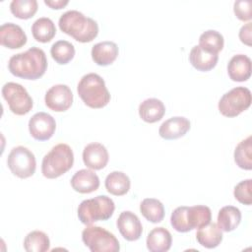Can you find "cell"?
<instances>
[{"instance_id": "obj_19", "label": "cell", "mask_w": 252, "mask_h": 252, "mask_svg": "<svg viewBox=\"0 0 252 252\" xmlns=\"http://www.w3.org/2000/svg\"><path fill=\"white\" fill-rule=\"evenodd\" d=\"M147 248L151 252H165L171 247L172 236L164 227H155L147 236Z\"/></svg>"}, {"instance_id": "obj_14", "label": "cell", "mask_w": 252, "mask_h": 252, "mask_svg": "<svg viewBox=\"0 0 252 252\" xmlns=\"http://www.w3.org/2000/svg\"><path fill=\"white\" fill-rule=\"evenodd\" d=\"M27 34L14 23H5L0 27V43L9 49L21 48L27 43Z\"/></svg>"}, {"instance_id": "obj_7", "label": "cell", "mask_w": 252, "mask_h": 252, "mask_svg": "<svg viewBox=\"0 0 252 252\" xmlns=\"http://www.w3.org/2000/svg\"><path fill=\"white\" fill-rule=\"evenodd\" d=\"M252 101L251 92L245 87H236L222 94L219 110L225 117H235L246 110Z\"/></svg>"}, {"instance_id": "obj_8", "label": "cell", "mask_w": 252, "mask_h": 252, "mask_svg": "<svg viewBox=\"0 0 252 252\" xmlns=\"http://www.w3.org/2000/svg\"><path fill=\"white\" fill-rule=\"evenodd\" d=\"M7 165L14 175L25 179L32 176L35 172V157L28 148L18 146L11 150L7 158Z\"/></svg>"}, {"instance_id": "obj_31", "label": "cell", "mask_w": 252, "mask_h": 252, "mask_svg": "<svg viewBox=\"0 0 252 252\" xmlns=\"http://www.w3.org/2000/svg\"><path fill=\"white\" fill-rule=\"evenodd\" d=\"M50 54L58 64L65 65L74 58L75 47L67 40H58L52 44Z\"/></svg>"}, {"instance_id": "obj_10", "label": "cell", "mask_w": 252, "mask_h": 252, "mask_svg": "<svg viewBox=\"0 0 252 252\" xmlns=\"http://www.w3.org/2000/svg\"><path fill=\"white\" fill-rule=\"evenodd\" d=\"M73 93L67 85L52 86L45 94V105L52 111L63 112L68 110L73 103Z\"/></svg>"}, {"instance_id": "obj_4", "label": "cell", "mask_w": 252, "mask_h": 252, "mask_svg": "<svg viewBox=\"0 0 252 252\" xmlns=\"http://www.w3.org/2000/svg\"><path fill=\"white\" fill-rule=\"evenodd\" d=\"M74 163V154L71 147L67 144L60 143L54 146L47 153L41 162L42 175L48 179L57 178L69 169Z\"/></svg>"}, {"instance_id": "obj_34", "label": "cell", "mask_w": 252, "mask_h": 252, "mask_svg": "<svg viewBox=\"0 0 252 252\" xmlns=\"http://www.w3.org/2000/svg\"><path fill=\"white\" fill-rule=\"evenodd\" d=\"M186 206L177 207L171 214L170 223L172 227L178 232L190 231L186 222Z\"/></svg>"}, {"instance_id": "obj_28", "label": "cell", "mask_w": 252, "mask_h": 252, "mask_svg": "<svg viewBox=\"0 0 252 252\" xmlns=\"http://www.w3.org/2000/svg\"><path fill=\"white\" fill-rule=\"evenodd\" d=\"M223 44L224 39L222 34L215 30H208L199 37V46L209 53L218 54L222 50Z\"/></svg>"}, {"instance_id": "obj_3", "label": "cell", "mask_w": 252, "mask_h": 252, "mask_svg": "<svg viewBox=\"0 0 252 252\" xmlns=\"http://www.w3.org/2000/svg\"><path fill=\"white\" fill-rule=\"evenodd\" d=\"M79 96L91 108H102L110 101V94L104 80L95 73L84 75L77 87Z\"/></svg>"}, {"instance_id": "obj_25", "label": "cell", "mask_w": 252, "mask_h": 252, "mask_svg": "<svg viewBox=\"0 0 252 252\" xmlns=\"http://www.w3.org/2000/svg\"><path fill=\"white\" fill-rule=\"evenodd\" d=\"M105 188L107 192L114 196L125 195L131 186L128 175L122 171H112L105 178Z\"/></svg>"}, {"instance_id": "obj_13", "label": "cell", "mask_w": 252, "mask_h": 252, "mask_svg": "<svg viewBox=\"0 0 252 252\" xmlns=\"http://www.w3.org/2000/svg\"><path fill=\"white\" fill-rule=\"evenodd\" d=\"M108 159V152L100 143H90L83 151V161L85 165L91 169H102L106 166Z\"/></svg>"}, {"instance_id": "obj_11", "label": "cell", "mask_w": 252, "mask_h": 252, "mask_svg": "<svg viewBox=\"0 0 252 252\" xmlns=\"http://www.w3.org/2000/svg\"><path fill=\"white\" fill-rule=\"evenodd\" d=\"M55 129V119L46 112H37L29 121L30 133L37 141L49 140L53 136Z\"/></svg>"}, {"instance_id": "obj_22", "label": "cell", "mask_w": 252, "mask_h": 252, "mask_svg": "<svg viewBox=\"0 0 252 252\" xmlns=\"http://www.w3.org/2000/svg\"><path fill=\"white\" fill-rule=\"evenodd\" d=\"M196 239L205 248H216L222 241V232L217 223L209 222L199 228L196 233Z\"/></svg>"}, {"instance_id": "obj_26", "label": "cell", "mask_w": 252, "mask_h": 252, "mask_svg": "<svg viewBox=\"0 0 252 252\" xmlns=\"http://www.w3.org/2000/svg\"><path fill=\"white\" fill-rule=\"evenodd\" d=\"M32 33L36 41L49 42L56 33V28L51 19L42 17L34 21L32 26Z\"/></svg>"}, {"instance_id": "obj_27", "label": "cell", "mask_w": 252, "mask_h": 252, "mask_svg": "<svg viewBox=\"0 0 252 252\" xmlns=\"http://www.w3.org/2000/svg\"><path fill=\"white\" fill-rule=\"evenodd\" d=\"M140 212L144 218L153 222H160L164 218V207L162 203L155 198H146L140 204Z\"/></svg>"}, {"instance_id": "obj_29", "label": "cell", "mask_w": 252, "mask_h": 252, "mask_svg": "<svg viewBox=\"0 0 252 252\" xmlns=\"http://www.w3.org/2000/svg\"><path fill=\"white\" fill-rule=\"evenodd\" d=\"M49 237L40 230L31 231L24 239V248L27 252H45L49 250Z\"/></svg>"}, {"instance_id": "obj_17", "label": "cell", "mask_w": 252, "mask_h": 252, "mask_svg": "<svg viewBox=\"0 0 252 252\" xmlns=\"http://www.w3.org/2000/svg\"><path fill=\"white\" fill-rule=\"evenodd\" d=\"M119 53L118 46L113 41H101L94 44L92 48V58L95 64L99 66H107L112 64Z\"/></svg>"}, {"instance_id": "obj_12", "label": "cell", "mask_w": 252, "mask_h": 252, "mask_svg": "<svg viewBox=\"0 0 252 252\" xmlns=\"http://www.w3.org/2000/svg\"><path fill=\"white\" fill-rule=\"evenodd\" d=\"M116 224L120 234L128 241H136L142 235V223L137 215L131 211L122 212L117 219Z\"/></svg>"}, {"instance_id": "obj_24", "label": "cell", "mask_w": 252, "mask_h": 252, "mask_svg": "<svg viewBox=\"0 0 252 252\" xmlns=\"http://www.w3.org/2000/svg\"><path fill=\"white\" fill-rule=\"evenodd\" d=\"M241 221V212L234 206H224L218 214V226L221 231L229 232L234 230Z\"/></svg>"}, {"instance_id": "obj_6", "label": "cell", "mask_w": 252, "mask_h": 252, "mask_svg": "<svg viewBox=\"0 0 252 252\" xmlns=\"http://www.w3.org/2000/svg\"><path fill=\"white\" fill-rule=\"evenodd\" d=\"M82 240L92 252H117L120 250L118 239L103 227L89 225L82 232Z\"/></svg>"}, {"instance_id": "obj_5", "label": "cell", "mask_w": 252, "mask_h": 252, "mask_svg": "<svg viewBox=\"0 0 252 252\" xmlns=\"http://www.w3.org/2000/svg\"><path fill=\"white\" fill-rule=\"evenodd\" d=\"M115 205L111 198L98 195L81 202L78 207V218L82 223L90 225L97 220H107L114 213Z\"/></svg>"}, {"instance_id": "obj_2", "label": "cell", "mask_w": 252, "mask_h": 252, "mask_svg": "<svg viewBox=\"0 0 252 252\" xmlns=\"http://www.w3.org/2000/svg\"><path fill=\"white\" fill-rule=\"evenodd\" d=\"M58 25L64 33L83 43L91 42L98 34L97 23L77 10H69L62 14Z\"/></svg>"}, {"instance_id": "obj_21", "label": "cell", "mask_w": 252, "mask_h": 252, "mask_svg": "<svg viewBox=\"0 0 252 252\" xmlns=\"http://www.w3.org/2000/svg\"><path fill=\"white\" fill-rule=\"evenodd\" d=\"M219 60L218 54L209 53L203 50L199 45L192 47L189 54V61L191 65L198 71L207 72L215 68Z\"/></svg>"}, {"instance_id": "obj_37", "label": "cell", "mask_w": 252, "mask_h": 252, "mask_svg": "<svg viewBox=\"0 0 252 252\" xmlns=\"http://www.w3.org/2000/svg\"><path fill=\"white\" fill-rule=\"evenodd\" d=\"M69 3L68 0H44V4L51 9H62Z\"/></svg>"}, {"instance_id": "obj_30", "label": "cell", "mask_w": 252, "mask_h": 252, "mask_svg": "<svg viewBox=\"0 0 252 252\" xmlns=\"http://www.w3.org/2000/svg\"><path fill=\"white\" fill-rule=\"evenodd\" d=\"M234 161L242 169H252V137L239 142L234 150Z\"/></svg>"}, {"instance_id": "obj_33", "label": "cell", "mask_w": 252, "mask_h": 252, "mask_svg": "<svg viewBox=\"0 0 252 252\" xmlns=\"http://www.w3.org/2000/svg\"><path fill=\"white\" fill-rule=\"evenodd\" d=\"M251 187H252V180L251 179H246L234 187V197L235 199L244 205L250 206L252 204V196H251Z\"/></svg>"}, {"instance_id": "obj_16", "label": "cell", "mask_w": 252, "mask_h": 252, "mask_svg": "<svg viewBox=\"0 0 252 252\" xmlns=\"http://www.w3.org/2000/svg\"><path fill=\"white\" fill-rule=\"evenodd\" d=\"M71 186L79 193L89 194L98 189L99 178L93 170L81 169L72 176Z\"/></svg>"}, {"instance_id": "obj_18", "label": "cell", "mask_w": 252, "mask_h": 252, "mask_svg": "<svg viewBox=\"0 0 252 252\" xmlns=\"http://www.w3.org/2000/svg\"><path fill=\"white\" fill-rule=\"evenodd\" d=\"M227 73L234 82L247 81L251 76V59L244 54L234 55L228 62Z\"/></svg>"}, {"instance_id": "obj_20", "label": "cell", "mask_w": 252, "mask_h": 252, "mask_svg": "<svg viewBox=\"0 0 252 252\" xmlns=\"http://www.w3.org/2000/svg\"><path fill=\"white\" fill-rule=\"evenodd\" d=\"M165 113L163 102L158 98L151 97L142 101L139 105V115L147 123L159 121Z\"/></svg>"}, {"instance_id": "obj_15", "label": "cell", "mask_w": 252, "mask_h": 252, "mask_svg": "<svg viewBox=\"0 0 252 252\" xmlns=\"http://www.w3.org/2000/svg\"><path fill=\"white\" fill-rule=\"evenodd\" d=\"M190 121L183 116L171 117L160 125L158 134L165 140H175L183 137L190 130Z\"/></svg>"}, {"instance_id": "obj_36", "label": "cell", "mask_w": 252, "mask_h": 252, "mask_svg": "<svg viewBox=\"0 0 252 252\" xmlns=\"http://www.w3.org/2000/svg\"><path fill=\"white\" fill-rule=\"evenodd\" d=\"M251 23H247L246 25H244L243 27H241L240 31H239V38L241 40V42H243L244 44L251 46Z\"/></svg>"}, {"instance_id": "obj_35", "label": "cell", "mask_w": 252, "mask_h": 252, "mask_svg": "<svg viewBox=\"0 0 252 252\" xmlns=\"http://www.w3.org/2000/svg\"><path fill=\"white\" fill-rule=\"evenodd\" d=\"M252 2L250 0H237L234 2L233 11L235 16L240 21H250L252 18L251 14Z\"/></svg>"}, {"instance_id": "obj_9", "label": "cell", "mask_w": 252, "mask_h": 252, "mask_svg": "<svg viewBox=\"0 0 252 252\" xmlns=\"http://www.w3.org/2000/svg\"><path fill=\"white\" fill-rule=\"evenodd\" d=\"M2 96L7 101L9 109L16 115H25L33 106L32 98L27 90L18 83H6L2 87Z\"/></svg>"}, {"instance_id": "obj_1", "label": "cell", "mask_w": 252, "mask_h": 252, "mask_svg": "<svg viewBox=\"0 0 252 252\" xmlns=\"http://www.w3.org/2000/svg\"><path fill=\"white\" fill-rule=\"evenodd\" d=\"M10 73L26 80H37L47 69L44 51L38 47H31L25 52L13 55L8 63Z\"/></svg>"}, {"instance_id": "obj_32", "label": "cell", "mask_w": 252, "mask_h": 252, "mask_svg": "<svg viewBox=\"0 0 252 252\" xmlns=\"http://www.w3.org/2000/svg\"><path fill=\"white\" fill-rule=\"evenodd\" d=\"M38 8L36 0H13L10 3L11 13L18 19L28 20L34 16Z\"/></svg>"}, {"instance_id": "obj_23", "label": "cell", "mask_w": 252, "mask_h": 252, "mask_svg": "<svg viewBox=\"0 0 252 252\" xmlns=\"http://www.w3.org/2000/svg\"><path fill=\"white\" fill-rule=\"evenodd\" d=\"M212 220L211 209L207 206L197 205L186 208V222L190 230L194 228H200Z\"/></svg>"}]
</instances>
